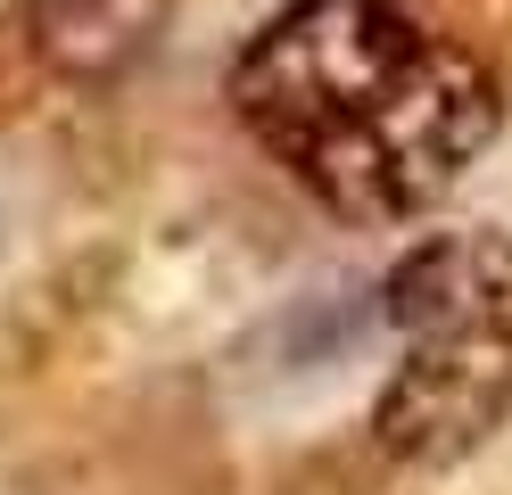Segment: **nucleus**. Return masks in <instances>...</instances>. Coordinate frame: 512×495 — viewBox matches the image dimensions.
<instances>
[{"label":"nucleus","instance_id":"obj_4","mask_svg":"<svg viewBox=\"0 0 512 495\" xmlns=\"http://www.w3.org/2000/svg\"><path fill=\"white\" fill-rule=\"evenodd\" d=\"M174 0H25V42L58 83H116L157 33Z\"/></svg>","mask_w":512,"mask_h":495},{"label":"nucleus","instance_id":"obj_3","mask_svg":"<svg viewBox=\"0 0 512 495\" xmlns=\"http://www.w3.org/2000/svg\"><path fill=\"white\" fill-rule=\"evenodd\" d=\"M380 314L405 339L512 322V240L504 231H438V240L405 248L389 264V281H380Z\"/></svg>","mask_w":512,"mask_h":495},{"label":"nucleus","instance_id":"obj_2","mask_svg":"<svg viewBox=\"0 0 512 495\" xmlns=\"http://www.w3.org/2000/svg\"><path fill=\"white\" fill-rule=\"evenodd\" d=\"M504 413H512V322L446 330V339H413L405 372L372 405V438L389 462L438 471V462L471 454Z\"/></svg>","mask_w":512,"mask_h":495},{"label":"nucleus","instance_id":"obj_1","mask_svg":"<svg viewBox=\"0 0 512 495\" xmlns=\"http://www.w3.org/2000/svg\"><path fill=\"white\" fill-rule=\"evenodd\" d=\"M223 99L248 141L347 223L438 207L504 124L496 75L405 0H290L248 33Z\"/></svg>","mask_w":512,"mask_h":495}]
</instances>
